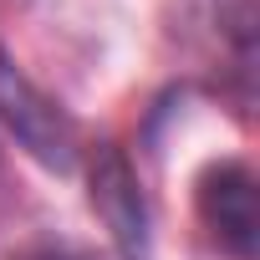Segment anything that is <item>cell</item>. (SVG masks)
I'll return each instance as SVG.
<instances>
[{
	"mask_svg": "<svg viewBox=\"0 0 260 260\" xmlns=\"http://www.w3.org/2000/svg\"><path fill=\"white\" fill-rule=\"evenodd\" d=\"M0 127L51 174H72L82 158V138H77L72 112L21 72V61L6 51V41H0Z\"/></svg>",
	"mask_w": 260,
	"mask_h": 260,
	"instance_id": "obj_1",
	"label": "cell"
},
{
	"mask_svg": "<svg viewBox=\"0 0 260 260\" xmlns=\"http://www.w3.org/2000/svg\"><path fill=\"white\" fill-rule=\"evenodd\" d=\"M194 214L219 255L255 260V250H260V184L245 158H214L199 169Z\"/></svg>",
	"mask_w": 260,
	"mask_h": 260,
	"instance_id": "obj_2",
	"label": "cell"
},
{
	"mask_svg": "<svg viewBox=\"0 0 260 260\" xmlns=\"http://www.w3.org/2000/svg\"><path fill=\"white\" fill-rule=\"evenodd\" d=\"M87 184H92V209L107 224L112 245L122 260H148L153 255V209L138 184V169L127 164L117 143H97L87 158Z\"/></svg>",
	"mask_w": 260,
	"mask_h": 260,
	"instance_id": "obj_3",
	"label": "cell"
},
{
	"mask_svg": "<svg viewBox=\"0 0 260 260\" xmlns=\"http://www.w3.org/2000/svg\"><path fill=\"white\" fill-rule=\"evenodd\" d=\"M11 260H122V255H107L92 245H67V240H36V245L16 250Z\"/></svg>",
	"mask_w": 260,
	"mask_h": 260,
	"instance_id": "obj_4",
	"label": "cell"
}]
</instances>
